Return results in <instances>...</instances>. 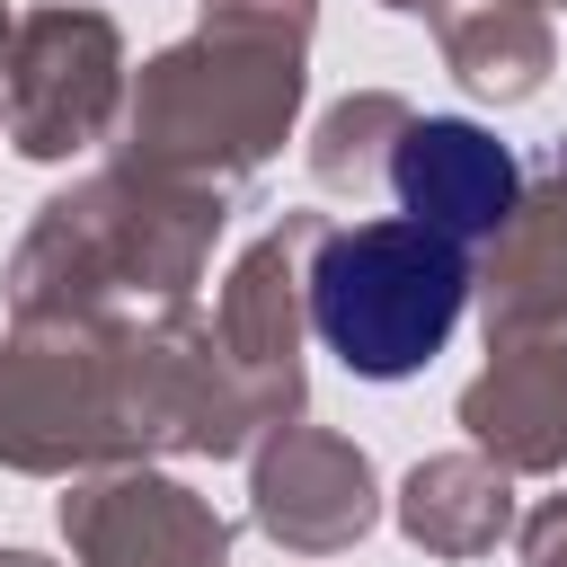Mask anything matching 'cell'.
<instances>
[{
	"label": "cell",
	"instance_id": "cell-1",
	"mask_svg": "<svg viewBox=\"0 0 567 567\" xmlns=\"http://www.w3.org/2000/svg\"><path fill=\"white\" fill-rule=\"evenodd\" d=\"M461 301H470V257L425 221H354L310 257L319 346L363 381L425 372L461 328Z\"/></svg>",
	"mask_w": 567,
	"mask_h": 567
},
{
	"label": "cell",
	"instance_id": "cell-2",
	"mask_svg": "<svg viewBox=\"0 0 567 567\" xmlns=\"http://www.w3.org/2000/svg\"><path fill=\"white\" fill-rule=\"evenodd\" d=\"M390 186H399V213L408 221H425L443 239H478V230H496L514 213L523 168L470 115H416L399 133V151H390Z\"/></svg>",
	"mask_w": 567,
	"mask_h": 567
}]
</instances>
